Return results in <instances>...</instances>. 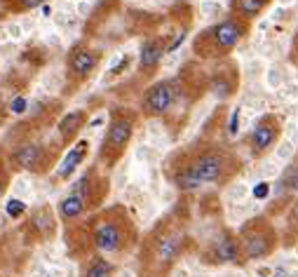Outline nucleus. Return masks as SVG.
I'll use <instances>...</instances> for the list:
<instances>
[{"mask_svg":"<svg viewBox=\"0 0 298 277\" xmlns=\"http://www.w3.org/2000/svg\"><path fill=\"white\" fill-rule=\"evenodd\" d=\"M188 244V233L178 218L164 216L141 242V277H167Z\"/></svg>","mask_w":298,"mask_h":277,"instance_id":"obj_1","label":"nucleus"},{"mask_svg":"<svg viewBox=\"0 0 298 277\" xmlns=\"http://www.w3.org/2000/svg\"><path fill=\"white\" fill-rule=\"evenodd\" d=\"M186 162H188L190 172L195 174V179L202 186H228V183L240 174L242 169V160L230 146L218 141H193L181 148Z\"/></svg>","mask_w":298,"mask_h":277,"instance_id":"obj_2","label":"nucleus"},{"mask_svg":"<svg viewBox=\"0 0 298 277\" xmlns=\"http://www.w3.org/2000/svg\"><path fill=\"white\" fill-rule=\"evenodd\" d=\"M251 31V21H244L235 14H228L216 24L202 28L193 38V54L202 61H223L247 40Z\"/></svg>","mask_w":298,"mask_h":277,"instance_id":"obj_3","label":"nucleus"},{"mask_svg":"<svg viewBox=\"0 0 298 277\" xmlns=\"http://www.w3.org/2000/svg\"><path fill=\"white\" fill-rule=\"evenodd\" d=\"M136 226L125 211V207H110L92 218L89 226V240L101 256H115L122 251H129L136 244Z\"/></svg>","mask_w":298,"mask_h":277,"instance_id":"obj_4","label":"nucleus"},{"mask_svg":"<svg viewBox=\"0 0 298 277\" xmlns=\"http://www.w3.org/2000/svg\"><path fill=\"white\" fill-rule=\"evenodd\" d=\"M141 120V113L127 106H113L108 115V127L101 139V148H99V164L103 167H115L125 153H127L129 143L134 139L136 125Z\"/></svg>","mask_w":298,"mask_h":277,"instance_id":"obj_5","label":"nucleus"},{"mask_svg":"<svg viewBox=\"0 0 298 277\" xmlns=\"http://www.w3.org/2000/svg\"><path fill=\"white\" fill-rule=\"evenodd\" d=\"M244 261H263L272 256L279 244V235L275 226L265 216H254L244 223L237 233Z\"/></svg>","mask_w":298,"mask_h":277,"instance_id":"obj_6","label":"nucleus"},{"mask_svg":"<svg viewBox=\"0 0 298 277\" xmlns=\"http://www.w3.org/2000/svg\"><path fill=\"white\" fill-rule=\"evenodd\" d=\"M178 94H181V85H178L176 78L155 80L141 94L139 113H141V118H162L174 108V103L178 101Z\"/></svg>","mask_w":298,"mask_h":277,"instance_id":"obj_7","label":"nucleus"},{"mask_svg":"<svg viewBox=\"0 0 298 277\" xmlns=\"http://www.w3.org/2000/svg\"><path fill=\"white\" fill-rule=\"evenodd\" d=\"M54 162V153L49 150V146H45L42 141H19L10 150L7 155V164L10 169H19V172H31V174H45Z\"/></svg>","mask_w":298,"mask_h":277,"instance_id":"obj_8","label":"nucleus"},{"mask_svg":"<svg viewBox=\"0 0 298 277\" xmlns=\"http://www.w3.org/2000/svg\"><path fill=\"white\" fill-rule=\"evenodd\" d=\"M282 139V120L279 115L275 113H263L254 122L249 136H247V148H249V155L254 160H261V157L270 155L275 146Z\"/></svg>","mask_w":298,"mask_h":277,"instance_id":"obj_9","label":"nucleus"},{"mask_svg":"<svg viewBox=\"0 0 298 277\" xmlns=\"http://www.w3.org/2000/svg\"><path fill=\"white\" fill-rule=\"evenodd\" d=\"M101 64V52L94 49L87 42H78L71 47L66 57V78L71 85H82L85 80H89L94 71Z\"/></svg>","mask_w":298,"mask_h":277,"instance_id":"obj_10","label":"nucleus"},{"mask_svg":"<svg viewBox=\"0 0 298 277\" xmlns=\"http://www.w3.org/2000/svg\"><path fill=\"white\" fill-rule=\"evenodd\" d=\"M204 258L214 265H228V263H244L242 247H240V237L232 230H223L216 240H211L209 249Z\"/></svg>","mask_w":298,"mask_h":277,"instance_id":"obj_11","label":"nucleus"},{"mask_svg":"<svg viewBox=\"0 0 298 277\" xmlns=\"http://www.w3.org/2000/svg\"><path fill=\"white\" fill-rule=\"evenodd\" d=\"M71 193L80 195L82 200L87 202L89 209H92V207H96L103 197L108 195V179H101V176H99V169L92 167L78 179V183L71 188Z\"/></svg>","mask_w":298,"mask_h":277,"instance_id":"obj_12","label":"nucleus"},{"mask_svg":"<svg viewBox=\"0 0 298 277\" xmlns=\"http://www.w3.org/2000/svg\"><path fill=\"white\" fill-rule=\"evenodd\" d=\"M164 54H167V45L162 35H148L141 42V52H139V73L153 75Z\"/></svg>","mask_w":298,"mask_h":277,"instance_id":"obj_13","label":"nucleus"},{"mask_svg":"<svg viewBox=\"0 0 298 277\" xmlns=\"http://www.w3.org/2000/svg\"><path fill=\"white\" fill-rule=\"evenodd\" d=\"M237 82H240V75L235 73V66L230 64V68H216V73L209 78V89L211 94L216 99H230L237 89Z\"/></svg>","mask_w":298,"mask_h":277,"instance_id":"obj_14","label":"nucleus"},{"mask_svg":"<svg viewBox=\"0 0 298 277\" xmlns=\"http://www.w3.org/2000/svg\"><path fill=\"white\" fill-rule=\"evenodd\" d=\"M85 122H87V110H71V113L64 115L59 120V125H56L61 146H71L78 139V134L82 132Z\"/></svg>","mask_w":298,"mask_h":277,"instance_id":"obj_15","label":"nucleus"},{"mask_svg":"<svg viewBox=\"0 0 298 277\" xmlns=\"http://www.w3.org/2000/svg\"><path fill=\"white\" fill-rule=\"evenodd\" d=\"M87 211H89L87 202H85L80 195H75V193H68L59 202V218L66 223V226L68 223H75L78 218H82Z\"/></svg>","mask_w":298,"mask_h":277,"instance_id":"obj_16","label":"nucleus"},{"mask_svg":"<svg viewBox=\"0 0 298 277\" xmlns=\"http://www.w3.org/2000/svg\"><path fill=\"white\" fill-rule=\"evenodd\" d=\"M272 0H230V14L244 21H254L270 7Z\"/></svg>","mask_w":298,"mask_h":277,"instance_id":"obj_17","label":"nucleus"},{"mask_svg":"<svg viewBox=\"0 0 298 277\" xmlns=\"http://www.w3.org/2000/svg\"><path fill=\"white\" fill-rule=\"evenodd\" d=\"M87 153H89V141H78L73 148L66 153V157H64V162H61L56 176H59V179H68V176L78 169V164L87 157Z\"/></svg>","mask_w":298,"mask_h":277,"instance_id":"obj_18","label":"nucleus"},{"mask_svg":"<svg viewBox=\"0 0 298 277\" xmlns=\"http://www.w3.org/2000/svg\"><path fill=\"white\" fill-rule=\"evenodd\" d=\"M113 272H115V263L108 261L106 256H101V254H96V256H92L87 261L82 277H110Z\"/></svg>","mask_w":298,"mask_h":277,"instance_id":"obj_19","label":"nucleus"},{"mask_svg":"<svg viewBox=\"0 0 298 277\" xmlns=\"http://www.w3.org/2000/svg\"><path fill=\"white\" fill-rule=\"evenodd\" d=\"M282 188L289 190V193H298V155L293 157L289 167L284 169V174H282Z\"/></svg>","mask_w":298,"mask_h":277,"instance_id":"obj_20","label":"nucleus"},{"mask_svg":"<svg viewBox=\"0 0 298 277\" xmlns=\"http://www.w3.org/2000/svg\"><path fill=\"white\" fill-rule=\"evenodd\" d=\"M33 226L40 228V237H47L54 233V221H52V211L49 209H40L33 216Z\"/></svg>","mask_w":298,"mask_h":277,"instance_id":"obj_21","label":"nucleus"},{"mask_svg":"<svg viewBox=\"0 0 298 277\" xmlns=\"http://www.w3.org/2000/svg\"><path fill=\"white\" fill-rule=\"evenodd\" d=\"M45 0H5L7 10H12V12H28V10H35V7H40Z\"/></svg>","mask_w":298,"mask_h":277,"instance_id":"obj_22","label":"nucleus"},{"mask_svg":"<svg viewBox=\"0 0 298 277\" xmlns=\"http://www.w3.org/2000/svg\"><path fill=\"white\" fill-rule=\"evenodd\" d=\"M10 174H12V169H10L7 160L3 157V150H0V197L5 195L7 183H10Z\"/></svg>","mask_w":298,"mask_h":277,"instance_id":"obj_23","label":"nucleus"},{"mask_svg":"<svg viewBox=\"0 0 298 277\" xmlns=\"http://www.w3.org/2000/svg\"><path fill=\"white\" fill-rule=\"evenodd\" d=\"M24 211H26V207H24V202H19V200H10V202H7V214L12 218H19Z\"/></svg>","mask_w":298,"mask_h":277,"instance_id":"obj_24","label":"nucleus"},{"mask_svg":"<svg viewBox=\"0 0 298 277\" xmlns=\"http://www.w3.org/2000/svg\"><path fill=\"white\" fill-rule=\"evenodd\" d=\"M289 223H291L293 228L298 230V197L293 200V204H291V211H289Z\"/></svg>","mask_w":298,"mask_h":277,"instance_id":"obj_25","label":"nucleus"},{"mask_svg":"<svg viewBox=\"0 0 298 277\" xmlns=\"http://www.w3.org/2000/svg\"><path fill=\"white\" fill-rule=\"evenodd\" d=\"M0 17H3V12H0Z\"/></svg>","mask_w":298,"mask_h":277,"instance_id":"obj_26","label":"nucleus"},{"mask_svg":"<svg viewBox=\"0 0 298 277\" xmlns=\"http://www.w3.org/2000/svg\"><path fill=\"white\" fill-rule=\"evenodd\" d=\"M296 155H298V153H296Z\"/></svg>","mask_w":298,"mask_h":277,"instance_id":"obj_27","label":"nucleus"}]
</instances>
